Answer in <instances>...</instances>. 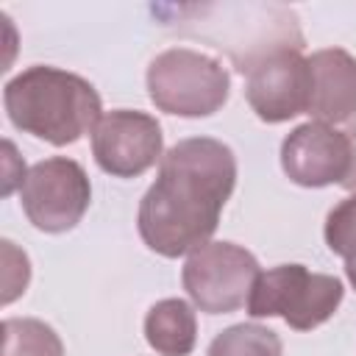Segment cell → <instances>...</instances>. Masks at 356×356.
Segmentation results:
<instances>
[{
    "instance_id": "cell-9",
    "label": "cell",
    "mask_w": 356,
    "mask_h": 356,
    "mask_svg": "<svg viewBox=\"0 0 356 356\" xmlns=\"http://www.w3.org/2000/svg\"><path fill=\"white\" fill-rule=\"evenodd\" d=\"M281 167L298 186L320 189L328 184H342L350 170L348 134L317 120L303 122L284 139Z\"/></svg>"
},
{
    "instance_id": "cell-1",
    "label": "cell",
    "mask_w": 356,
    "mask_h": 356,
    "mask_svg": "<svg viewBox=\"0 0 356 356\" xmlns=\"http://www.w3.org/2000/svg\"><path fill=\"white\" fill-rule=\"evenodd\" d=\"M234 186L236 156L228 145L211 136L181 139L161 156L159 175L139 203L142 242L164 259L203 248Z\"/></svg>"
},
{
    "instance_id": "cell-15",
    "label": "cell",
    "mask_w": 356,
    "mask_h": 356,
    "mask_svg": "<svg viewBox=\"0 0 356 356\" xmlns=\"http://www.w3.org/2000/svg\"><path fill=\"white\" fill-rule=\"evenodd\" d=\"M3 303L8 306L14 298H19L31 281V264L22 250L14 248V242L3 239Z\"/></svg>"
},
{
    "instance_id": "cell-6",
    "label": "cell",
    "mask_w": 356,
    "mask_h": 356,
    "mask_svg": "<svg viewBox=\"0 0 356 356\" xmlns=\"http://www.w3.org/2000/svg\"><path fill=\"white\" fill-rule=\"evenodd\" d=\"M19 200L28 220L44 234H61L81 222L89 209L92 186L83 167L72 159L53 156L36 161L22 186Z\"/></svg>"
},
{
    "instance_id": "cell-16",
    "label": "cell",
    "mask_w": 356,
    "mask_h": 356,
    "mask_svg": "<svg viewBox=\"0 0 356 356\" xmlns=\"http://www.w3.org/2000/svg\"><path fill=\"white\" fill-rule=\"evenodd\" d=\"M345 134H348V142H350V170H348L345 181H342V186L356 195V125H350Z\"/></svg>"
},
{
    "instance_id": "cell-13",
    "label": "cell",
    "mask_w": 356,
    "mask_h": 356,
    "mask_svg": "<svg viewBox=\"0 0 356 356\" xmlns=\"http://www.w3.org/2000/svg\"><path fill=\"white\" fill-rule=\"evenodd\" d=\"M284 345L281 337L259 323H239L220 331L211 345L209 356H281Z\"/></svg>"
},
{
    "instance_id": "cell-4",
    "label": "cell",
    "mask_w": 356,
    "mask_h": 356,
    "mask_svg": "<svg viewBox=\"0 0 356 356\" xmlns=\"http://www.w3.org/2000/svg\"><path fill=\"white\" fill-rule=\"evenodd\" d=\"M345 298L337 275L312 273L303 264H278L259 273L250 298V317H281L295 331H312L334 317Z\"/></svg>"
},
{
    "instance_id": "cell-2",
    "label": "cell",
    "mask_w": 356,
    "mask_h": 356,
    "mask_svg": "<svg viewBox=\"0 0 356 356\" xmlns=\"http://www.w3.org/2000/svg\"><path fill=\"white\" fill-rule=\"evenodd\" d=\"M3 103L14 128L56 147L78 142L103 117L100 95L89 81L47 64L28 67L11 78L3 89Z\"/></svg>"
},
{
    "instance_id": "cell-7",
    "label": "cell",
    "mask_w": 356,
    "mask_h": 356,
    "mask_svg": "<svg viewBox=\"0 0 356 356\" xmlns=\"http://www.w3.org/2000/svg\"><path fill=\"white\" fill-rule=\"evenodd\" d=\"M245 97L259 120L286 122L309 111L312 67L298 47H278L264 53L248 70Z\"/></svg>"
},
{
    "instance_id": "cell-10",
    "label": "cell",
    "mask_w": 356,
    "mask_h": 356,
    "mask_svg": "<svg viewBox=\"0 0 356 356\" xmlns=\"http://www.w3.org/2000/svg\"><path fill=\"white\" fill-rule=\"evenodd\" d=\"M309 114L325 125L348 122L356 114V58L342 47H325L309 58Z\"/></svg>"
},
{
    "instance_id": "cell-3",
    "label": "cell",
    "mask_w": 356,
    "mask_h": 356,
    "mask_svg": "<svg viewBox=\"0 0 356 356\" xmlns=\"http://www.w3.org/2000/svg\"><path fill=\"white\" fill-rule=\"evenodd\" d=\"M225 67L192 47H170L147 67V95L159 111L175 117H209L228 100Z\"/></svg>"
},
{
    "instance_id": "cell-12",
    "label": "cell",
    "mask_w": 356,
    "mask_h": 356,
    "mask_svg": "<svg viewBox=\"0 0 356 356\" xmlns=\"http://www.w3.org/2000/svg\"><path fill=\"white\" fill-rule=\"evenodd\" d=\"M3 356H64L58 334L33 317L3 320Z\"/></svg>"
},
{
    "instance_id": "cell-8",
    "label": "cell",
    "mask_w": 356,
    "mask_h": 356,
    "mask_svg": "<svg viewBox=\"0 0 356 356\" xmlns=\"http://www.w3.org/2000/svg\"><path fill=\"white\" fill-rule=\"evenodd\" d=\"M161 125L145 111H108L92 131V156L97 167L114 178H136L147 172L161 159Z\"/></svg>"
},
{
    "instance_id": "cell-14",
    "label": "cell",
    "mask_w": 356,
    "mask_h": 356,
    "mask_svg": "<svg viewBox=\"0 0 356 356\" xmlns=\"http://www.w3.org/2000/svg\"><path fill=\"white\" fill-rule=\"evenodd\" d=\"M325 245L345 259V275L356 289V195L339 200L325 217Z\"/></svg>"
},
{
    "instance_id": "cell-11",
    "label": "cell",
    "mask_w": 356,
    "mask_h": 356,
    "mask_svg": "<svg viewBox=\"0 0 356 356\" xmlns=\"http://www.w3.org/2000/svg\"><path fill=\"white\" fill-rule=\"evenodd\" d=\"M145 339L161 356H189L197 339L195 309L181 298H164L145 317Z\"/></svg>"
},
{
    "instance_id": "cell-5",
    "label": "cell",
    "mask_w": 356,
    "mask_h": 356,
    "mask_svg": "<svg viewBox=\"0 0 356 356\" xmlns=\"http://www.w3.org/2000/svg\"><path fill=\"white\" fill-rule=\"evenodd\" d=\"M259 273V261L250 250L234 242H206L189 253L181 281L200 312L228 314L248 303Z\"/></svg>"
}]
</instances>
